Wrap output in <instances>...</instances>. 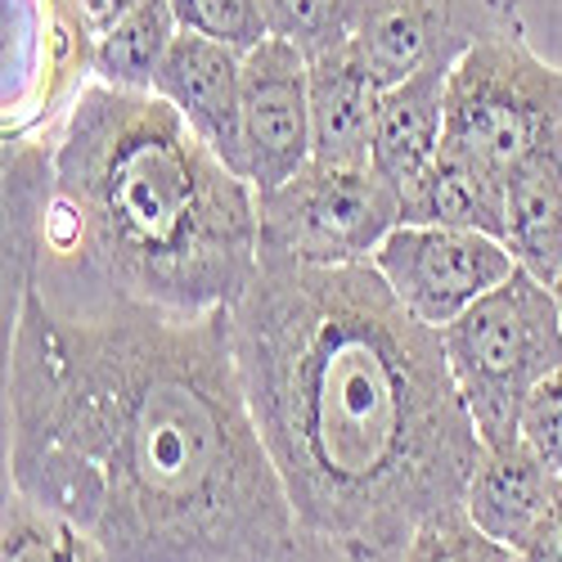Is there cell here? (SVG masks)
<instances>
[{
    "label": "cell",
    "mask_w": 562,
    "mask_h": 562,
    "mask_svg": "<svg viewBox=\"0 0 562 562\" xmlns=\"http://www.w3.org/2000/svg\"><path fill=\"white\" fill-rule=\"evenodd\" d=\"M180 23L167 0H139V5L117 19L104 36L90 41V77L113 90H139L154 95V81L171 50Z\"/></svg>",
    "instance_id": "2e32d148"
},
{
    "label": "cell",
    "mask_w": 562,
    "mask_h": 562,
    "mask_svg": "<svg viewBox=\"0 0 562 562\" xmlns=\"http://www.w3.org/2000/svg\"><path fill=\"white\" fill-rule=\"evenodd\" d=\"M504 248L527 274L562 270V145L536 149L504 180Z\"/></svg>",
    "instance_id": "5bb4252c"
},
{
    "label": "cell",
    "mask_w": 562,
    "mask_h": 562,
    "mask_svg": "<svg viewBox=\"0 0 562 562\" xmlns=\"http://www.w3.org/2000/svg\"><path fill=\"white\" fill-rule=\"evenodd\" d=\"M311 162V59L270 36L244 55V180L274 190Z\"/></svg>",
    "instance_id": "9c48e42d"
},
{
    "label": "cell",
    "mask_w": 562,
    "mask_h": 562,
    "mask_svg": "<svg viewBox=\"0 0 562 562\" xmlns=\"http://www.w3.org/2000/svg\"><path fill=\"white\" fill-rule=\"evenodd\" d=\"M401 562H527V553L486 536L463 504H450L409 536Z\"/></svg>",
    "instance_id": "ac0fdd59"
},
{
    "label": "cell",
    "mask_w": 562,
    "mask_h": 562,
    "mask_svg": "<svg viewBox=\"0 0 562 562\" xmlns=\"http://www.w3.org/2000/svg\"><path fill=\"white\" fill-rule=\"evenodd\" d=\"M518 437L544 459V468L562 482V369L527 396L522 418H518Z\"/></svg>",
    "instance_id": "44dd1931"
},
{
    "label": "cell",
    "mask_w": 562,
    "mask_h": 562,
    "mask_svg": "<svg viewBox=\"0 0 562 562\" xmlns=\"http://www.w3.org/2000/svg\"><path fill=\"white\" fill-rule=\"evenodd\" d=\"M446 81L450 68H424L396 86H383L379 117H373L369 167L405 194L424 176L446 139Z\"/></svg>",
    "instance_id": "4fadbf2b"
},
{
    "label": "cell",
    "mask_w": 562,
    "mask_h": 562,
    "mask_svg": "<svg viewBox=\"0 0 562 562\" xmlns=\"http://www.w3.org/2000/svg\"><path fill=\"white\" fill-rule=\"evenodd\" d=\"M64 5L72 10V19L81 23V32L95 41V36H104L117 19H126L139 0H64Z\"/></svg>",
    "instance_id": "7402d4cb"
},
{
    "label": "cell",
    "mask_w": 562,
    "mask_h": 562,
    "mask_svg": "<svg viewBox=\"0 0 562 562\" xmlns=\"http://www.w3.org/2000/svg\"><path fill=\"white\" fill-rule=\"evenodd\" d=\"M522 19V0H364L356 45L379 86L454 68L477 41Z\"/></svg>",
    "instance_id": "ba28073f"
},
{
    "label": "cell",
    "mask_w": 562,
    "mask_h": 562,
    "mask_svg": "<svg viewBox=\"0 0 562 562\" xmlns=\"http://www.w3.org/2000/svg\"><path fill=\"white\" fill-rule=\"evenodd\" d=\"M379 95L383 86L356 41L311 59V162L369 167Z\"/></svg>",
    "instance_id": "8fae6325"
},
{
    "label": "cell",
    "mask_w": 562,
    "mask_h": 562,
    "mask_svg": "<svg viewBox=\"0 0 562 562\" xmlns=\"http://www.w3.org/2000/svg\"><path fill=\"white\" fill-rule=\"evenodd\" d=\"M549 145H562V68L540 59L527 23L513 19L450 68L441 149L508 180Z\"/></svg>",
    "instance_id": "5b68a950"
},
{
    "label": "cell",
    "mask_w": 562,
    "mask_h": 562,
    "mask_svg": "<svg viewBox=\"0 0 562 562\" xmlns=\"http://www.w3.org/2000/svg\"><path fill=\"white\" fill-rule=\"evenodd\" d=\"M454 387L482 446L513 441L527 396L562 369V319L544 279L513 270L441 329Z\"/></svg>",
    "instance_id": "277c9868"
},
{
    "label": "cell",
    "mask_w": 562,
    "mask_h": 562,
    "mask_svg": "<svg viewBox=\"0 0 562 562\" xmlns=\"http://www.w3.org/2000/svg\"><path fill=\"white\" fill-rule=\"evenodd\" d=\"M5 216L167 311H229L261 266L257 190L184 117L81 81L50 139L5 145Z\"/></svg>",
    "instance_id": "3957f363"
},
{
    "label": "cell",
    "mask_w": 562,
    "mask_h": 562,
    "mask_svg": "<svg viewBox=\"0 0 562 562\" xmlns=\"http://www.w3.org/2000/svg\"><path fill=\"white\" fill-rule=\"evenodd\" d=\"M261 252L306 266L373 261L401 225V190L373 167L306 162L293 180L257 194Z\"/></svg>",
    "instance_id": "8992f818"
},
{
    "label": "cell",
    "mask_w": 562,
    "mask_h": 562,
    "mask_svg": "<svg viewBox=\"0 0 562 562\" xmlns=\"http://www.w3.org/2000/svg\"><path fill=\"white\" fill-rule=\"evenodd\" d=\"M154 95L167 100L216 158H225L234 171L244 167V55L239 50H229V45L199 32H176L162 72L154 81Z\"/></svg>",
    "instance_id": "30bf717a"
},
{
    "label": "cell",
    "mask_w": 562,
    "mask_h": 562,
    "mask_svg": "<svg viewBox=\"0 0 562 562\" xmlns=\"http://www.w3.org/2000/svg\"><path fill=\"white\" fill-rule=\"evenodd\" d=\"M229 324L302 536L401 558L432 513L463 504L482 437L441 329L409 315L373 261L306 266L261 252Z\"/></svg>",
    "instance_id": "7a4b0ae2"
},
{
    "label": "cell",
    "mask_w": 562,
    "mask_h": 562,
    "mask_svg": "<svg viewBox=\"0 0 562 562\" xmlns=\"http://www.w3.org/2000/svg\"><path fill=\"white\" fill-rule=\"evenodd\" d=\"M180 32L212 36L229 50H257L261 41H270V19L266 0H167Z\"/></svg>",
    "instance_id": "ffe728a7"
},
{
    "label": "cell",
    "mask_w": 562,
    "mask_h": 562,
    "mask_svg": "<svg viewBox=\"0 0 562 562\" xmlns=\"http://www.w3.org/2000/svg\"><path fill=\"white\" fill-rule=\"evenodd\" d=\"M0 562H113V558L72 518L5 486V508H0Z\"/></svg>",
    "instance_id": "e0dca14e"
},
{
    "label": "cell",
    "mask_w": 562,
    "mask_h": 562,
    "mask_svg": "<svg viewBox=\"0 0 562 562\" xmlns=\"http://www.w3.org/2000/svg\"><path fill=\"white\" fill-rule=\"evenodd\" d=\"M405 225H450V229H482L504 239V176L482 171L454 154H437V162L401 194Z\"/></svg>",
    "instance_id": "9a60e30c"
},
{
    "label": "cell",
    "mask_w": 562,
    "mask_h": 562,
    "mask_svg": "<svg viewBox=\"0 0 562 562\" xmlns=\"http://www.w3.org/2000/svg\"><path fill=\"white\" fill-rule=\"evenodd\" d=\"M229 311L131 297L5 216V486L113 562H274L297 518Z\"/></svg>",
    "instance_id": "6da1fadb"
},
{
    "label": "cell",
    "mask_w": 562,
    "mask_h": 562,
    "mask_svg": "<svg viewBox=\"0 0 562 562\" xmlns=\"http://www.w3.org/2000/svg\"><path fill=\"white\" fill-rule=\"evenodd\" d=\"M549 289H553V302H558V319H562V270L553 274V284H549Z\"/></svg>",
    "instance_id": "cb8c5ba5"
},
{
    "label": "cell",
    "mask_w": 562,
    "mask_h": 562,
    "mask_svg": "<svg viewBox=\"0 0 562 562\" xmlns=\"http://www.w3.org/2000/svg\"><path fill=\"white\" fill-rule=\"evenodd\" d=\"M558 486L562 482L544 468V459L522 437H513L482 446L473 477L463 486V508L486 536L513 549H527L544 513L553 508Z\"/></svg>",
    "instance_id": "7c38bea8"
},
{
    "label": "cell",
    "mask_w": 562,
    "mask_h": 562,
    "mask_svg": "<svg viewBox=\"0 0 562 562\" xmlns=\"http://www.w3.org/2000/svg\"><path fill=\"white\" fill-rule=\"evenodd\" d=\"M373 270L387 279V289L409 315L432 324V329H446L473 302L499 289L518 270V261L495 234L401 221L373 252Z\"/></svg>",
    "instance_id": "52a82bcc"
},
{
    "label": "cell",
    "mask_w": 562,
    "mask_h": 562,
    "mask_svg": "<svg viewBox=\"0 0 562 562\" xmlns=\"http://www.w3.org/2000/svg\"><path fill=\"white\" fill-rule=\"evenodd\" d=\"M522 553H527V562H562V486H558L553 508L544 513V522L536 527V536Z\"/></svg>",
    "instance_id": "603a6c76"
},
{
    "label": "cell",
    "mask_w": 562,
    "mask_h": 562,
    "mask_svg": "<svg viewBox=\"0 0 562 562\" xmlns=\"http://www.w3.org/2000/svg\"><path fill=\"white\" fill-rule=\"evenodd\" d=\"M364 0H266L270 36L293 41L306 59H319L356 41Z\"/></svg>",
    "instance_id": "d6986e66"
}]
</instances>
